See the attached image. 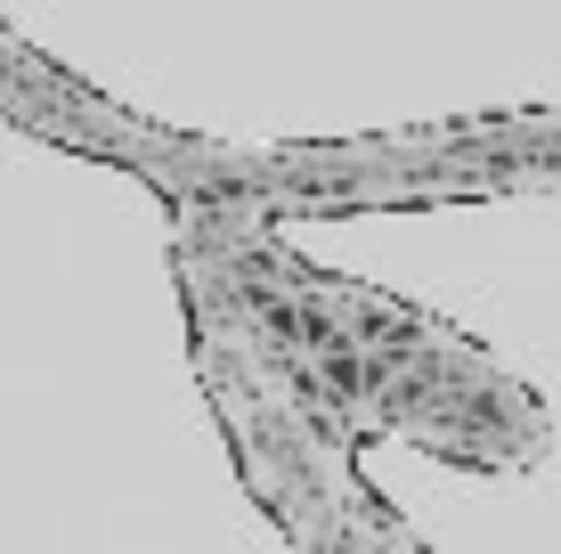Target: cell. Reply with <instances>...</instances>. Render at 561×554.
I'll list each match as a JSON object with an SVG mask.
<instances>
[{"label":"cell","mask_w":561,"mask_h":554,"mask_svg":"<svg viewBox=\"0 0 561 554\" xmlns=\"http://www.w3.org/2000/svg\"><path fill=\"white\" fill-rule=\"evenodd\" d=\"M180 310H187L196 384L228 432V465H237L244 498L285 530V546H318L334 530H351L358 513L391 506L358 473L351 425L334 416V399H325L301 351L268 342L237 302L196 278H180Z\"/></svg>","instance_id":"cell-1"},{"label":"cell","mask_w":561,"mask_h":554,"mask_svg":"<svg viewBox=\"0 0 561 554\" xmlns=\"http://www.w3.org/2000/svg\"><path fill=\"white\" fill-rule=\"evenodd\" d=\"M415 147L489 171L505 196H561V106H496L456 123H415Z\"/></svg>","instance_id":"cell-2"},{"label":"cell","mask_w":561,"mask_h":554,"mask_svg":"<svg viewBox=\"0 0 561 554\" xmlns=\"http://www.w3.org/2000/svg\"><path fill=\"white\" fill-rule=\"evenodd\" d=\"M294 554H432V546H423V530L399 506H375V513H358L351 530H334V539H318V546H294Z\"/></svg>","instance_id":"cell-3"}]
</instances>
